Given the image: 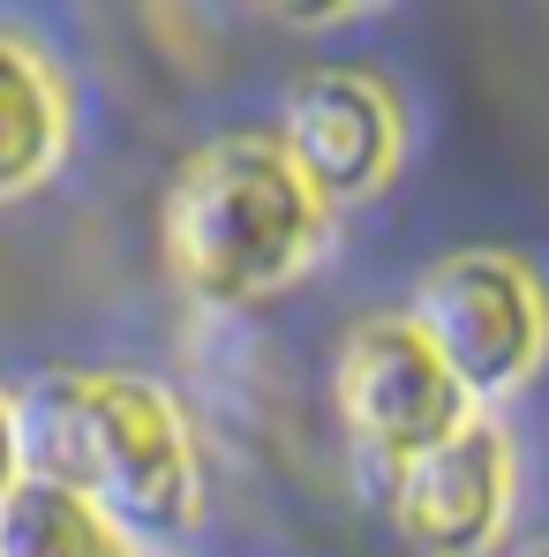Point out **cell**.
Listing matches in <instances>:
<instances>
[{
	"mask_svg": "<svg viewBox=\"0 0 549 557\" xmlns=\"http://www.w3.org/2000/svg\"><path fill=\"white\" fill-rule=\"evenodd\" d=\"M278 144L301 166V182L339 211L354 196H376L399 174L407 121H399V98L384 84H369L354 69H316L278 106Z\"/></svg>",
	"mask_w": 549,
	"mask_h": 557,
	"instance_id": "6",
	"label": "cell"
},
{
	"mask_svg": "<svg viewBox=\"0 0 549 557\" xmlns=\"http://www.w3.org/2000/svg\"><path fill=\"white\" fill-rule=\"evenodd\" d=\"M257 15H272V23H286V30H332V23H354V15H369L376 0H249Z\"/></svg>",
	"mask_w": 549,
	"mask_h": 557,
	"instance_id": "9",
	"label": "cell"
},
{
	"mask_svg": "<svg viewBox=\"0 0 549 557\" xmlns=\"http://www.w3.org/2000/svg\"><path fill=\"white\" fill-rule=\"evenodd\" d=\"M166 272L203 309L286 294L332 242V203L301 182L278 136H219L166 188Z\"/></svg>",
	"mask_w": 549,
	"mask_h": 557,
	"instance_id": "2",
	"label": "cell"
},
{
	"mask_svg": "<svg viewBox=\"0 0 549 557\" xmlns=\"http://www.w3.org/2000/svg\"><path fill=\"white\" fill-rule=\"evenodd\" d=\"M407 317L445 355V370L466 384L474 407L520 392L549 355V286L512 249H459L429 264Z\"/></svg>",
	"mask_w": 549,
	"mask_h": 557,
	"instance_id": "3",
	"label": "cell"
},
{
	"mask_svg": "<svg viewBox=\"0 0 549 557\" xmlns=\"http://www.w3.org/2000/svg\"><path fill=\"white\" fill-rule=\"evenodd\" d=\"M23 467L98 497L128 535H174L196 520L203 467L166 384L128 370H53L15 399Z\"/></svg>",
	"mask_w": 549,
	"mask_h": 557,
	"instance_id": "1",
	"label": "cell"
},
{
	"mask_svg": "<svg viewBox=\"0 0 549 557\" xmlns=\"http://www.w3.org/2000/svg\"><path fill=\"white\" fill-rule=\"evenodd\" d=\"M61 151H68V91L53 61L0 30V203L53 182Z\"/></svg>",
	"mask_w": 549,
	"mask_h": 557,
	"instance_id": "7",
	"label": "cell"
},
{
	"mask_svg": "<svg viewBox=\"0 0 549 557\" xmlns=\"http://www.w3.org/2000/svg\"><path fill=\"white\" fill-rule=\"evenodd\" d=\"M0 557H136V535L98 497L23 467L0 490Z\"/></svg>",
	"mask_w": 549,
	"mask_h": 557,
	"instance_id": "8",
	"label": "cell"
},
{
	"mask_svg": "<svg viewBox=\"0 0 549 557\" xmlns=\"http://www.w3.org/2000/svg\"><path fill=\"white\" fill-rule=\"evenodd\" d=\"M332 399H339V422L362 445V460L384 467V482L474 414L466 384L445 370V355L422 339V324L407 309L399 317H362L347 332Z\"/></svg>",
	"mask_w": 549,
	"mask_h": 557,
	"instance_id": "4",
	"label": "cell"
},
{
	"mask_svg": "<svg viewBox=\"0 0 549 557\" xmlns=\"http://www.w3.org/2000/svg\"><path fill=\"white\" fill-rule=\"evenodd\" d=\"M512 557H549V535H542V543H527V550H512Z\"/></svg>",
	"mask_w": 549,
	"mask_h": 557,
	"instance_id": "11",
	"label": "cell"
},
{
	"mask_svg": "<svg viewBox=\"0 0 549 557\" xmlns=\"http://www.w3.org/2000/svg\"><path fill=\"white\" fill-rule=\"evenodd\" d=\"M384 490L399 535L422 557H489L512 528V437L474 407L452 437L414 453Z\"/></svg>",
	"mask_w": 549,
	"mask_h": 557,
	"instance_id": "5",
	"label": "cell"
},
{
	"mask_svg": "<svg viewBox=\"0 0 549 557\" xmlns=\"http://www.w3.org/2000/svg\"><path fill=\"white\" fill-rule=\"evenodd\" d=\"M23 474V430H15V392H0V490Z\"/></svg>",
	"mask_w": 549,
	"mask_h": 557,
	"instance_id": "10",
	"label": "cell"
}]
</instances>
